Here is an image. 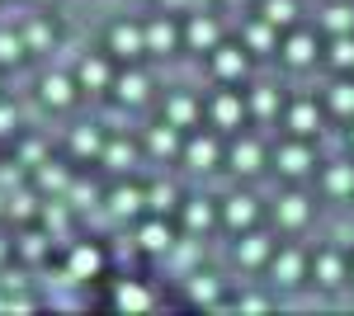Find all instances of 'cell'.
<instances>
[{
    "mask_svg": "<svg viewBox=\"0 0 354 316\" xmlns=\"http://www.w3.org/2000/svg\"><path fill=\"white\" fill-rule=\"evenodd\" d=\"M245 43H250L255 53H270L274 48V24H250L245 28Z\"/></svg>",
    "mask_w": 354,
    "mask_h": 316,
    "instance_id": "f546056e",
    "label": "cell"
},
{
    "mask_svg": "<svg viewBox=\"0 0 354 316\" xmlns=\"http://www.w3.org/2000/svg\"><path fill=\"white\" fill-rule=\"evenodd\" d=\"M147 48H151V53H170V48H175V28H170V19H156V24L147 28Z\"/></svg>",
    "mask_w": 354,
    "mask_h": 316,
    "instance_id": "8fae6325",
    "label": "cell"
},
{
    "mask_svg": "<svg viewBox=\"0 0 354 316\" xmlns=\"http://www.w3.org/2000/svg\"><path fill=\"white\" fill-rule=\"evenodd\" d=\"M250 109H255V113H274V109H279V95H274L270 85H260V90L250 95Z\"/></svg>",
    "mask_w": 354,
    "mask_h": 316,
    "instance_id": "d590c367",
    "label": "cell"
},
{
    "mask_svg": "<svg viewBox=\"0 0 354 316\" xmlns=\"http://www.w3.org/2000/svg\"><path fill=\"white\" fill-rule=\"evenodd\" d=\"M38 185L48 189V194H57V189H66L71 180H66V170H62V165H53V160H43V165H38Z\"/></svg>",
    "mask_w": 354,
    "mask_h": 316,
    "instance_id": "d4e9b609",
    "label": "cell"
},
{
    "mask_svg": "<svg viewBox=\"0 0 354 316\" xmlns=\"http://www.w3.org/2000/svg\"><path fill=\"white\" fill-rule=\"evenodd\" d=\"M24 43H33V48H43V43H48V28H43V24H33V28H28V38H24Z\"/></svg>",
    "mask_w": 354,
    "mask_h": 316,
    "instance_id": "7bdbcfd3",
    "label": "cell"
},
{
    "mask_svg": "<svg viewBox=\"0 0 354 316\" xmlns=\"http://www.w3.org/2000/svg\"><path fill=\"white\" fill-rule=\"evenodd\" d=\"M109 43H113V53H118V57H137L142 48H147V33H137L133 24H118L109 33Z\"/></svg>",
    "mask_w": 354,
    "mask_h": 316,
    "instance_id": "7a4b0ae2",
    "label": "cell"
},
{
    "mask_svg": "<svg viewBox=\"0 0 354 316\" xmlns=\"http://www.w3.org/2000/svg\"><path fill=\"white\" fill-rule=\"evenodd\" d=\"M0 189H19V165L15 170H0Z\"/></svg>",
    "mask_w": 354,
    "mask_h": 316,
    "instance_id": "ee69618b",
    "label": "cell"
},
{
    "mask_svg": "<svg viewBox=\"0 0 354 316\" xmlns=\"http://www.w3.org/2000/svg\"><path fill=\"white\" fill-rule=\"evenodd\" d=\"M288 128L298 132V137H312V132L322 128V113H317V104H293V113H288Z\"/></svg>",
    "mask_w": 354,
    "mask_h": 316,
    "instance_id": "277c9868",
    "label": "cell"
},
{
    "mask_svg": "<svg viewBox=\"0 0 354 316\" xmlns=\"http://www.w3.org/2000/svg\"><path fill=\"white\" fill-rule=\"evenodd\" d=\"M76 80H81L85 90H104V85H109V66H104L100 57H85L81 71H76Z\"/></svg>",
    "mask_w": 354,
    "mask_h": 316,
    "instance_id": "8992f818",
    "label": "cell"
},
{
    "mask_svg": "<svg viewBox=\"0 0 354 316\" xmlns=\"http://www.w3.org/2000/svg\"><path fill=\"white\" fill-rule=\"evenodd\" d=\"M19 255H24V260H43V255H48V236H24L19 241Z\"/></svg>",
    "mask_w": 354,
    "mask_h": 316,
    "instance_id": "ab89813d",
    "label": "cell"
},
{
    "mask_svg": "<svg viewBox=\"0 0 354 316\" xmlns=\"http://www.w3.org/2000/svg\"><path fill=\"white\" fill-rule=\"evenodd\" d=\"M189 43L198 48V53H213V48H218V24H213V19H203V15L189 19Z\"/></svg>",
    "mask_w": 354,
    "mask_h": 316,
    "instance_id": "5b68a950",
    "label": "cell"
},
{
    "mask_svg": "<svg viewBox=\"0 0 354 316\" xmlns=\"http://www.w3.org/2000/svg\"><path fill=\"white\" fill-rule=\"evenodd\" d=\"M147 203V194H137V189H113V198H109V208L118 212V217H128V212H137Z\"/></svg>",
    "mask_w": 354,
    "mask_h": 316,
    "instance_id": "ffe728a7",
    "label": "cell"
},
{
    "mask_svg": "<svg viewBox=\"0 0 354 316\" xmlns=\"http://www.w3.org/2000/svg\"><path fill=\"white\" fill-rule=\"evenodd\" d=\"M213 66H218V76L236 80V76L245 71V57H241V48H218V57H213Z\"/></svg>",
    "mask_w": 354,
    "mask_h": 316,
    "instance_id": "52a82bcc",
    "label": "cell"
},
{
    "mask_svg": "<svg viewBox=\"0 0 354 316\" xmlns=\"http://www.w3.org/2000/svg\"><path fill=\"white\" fill-rule=\"evenodd\" d=\"M71 147H76L81 156H95V151H100V132H95V128H81L76 137H71Z\"/></svg>",
    "mask_w": 354,
    "mask_h": 316,
    "instance_id": "e575fe53",
    "label": "cell"
},
{
    "mask_svg": "<svg viewBox=\"0 0 354 316\" xmlns=\"http://www.w3.org/2000/svg\"><path fill=\"white\" fill-rule=\"evenodd\" d=\"M302 217H307V203H302L298 194H288V198H279V222H283V227H298Z\"/></svg>",
    "mask_w": 354,
    "mask_h": 316,
    "instance_id": "484cf974",
    "label": "cell"
},
{
    "mask_svg": "<svg viewBox=\"0 0 354 316\" xmlns=\"http://www.w3.org/2000/svg\"><path fill=\"white\" fill-rule=\"evenodd\" d=\"M0 212H5V194H0Z\"/></svg>",
    "mask_w": 354,
    "mask_h": 316,
    "instance_id": "c3c4849f",
    "label": "cell"
},
{
    "mask_svg": "<svg viewBox=\"0 0 354 316\" xmlns=\"http://www.w3.org/2000/svg\"><path fill=\"white\" fill-rule=\"evenodd\" d=\"M43 100H48V104H66V100H71V80L66 76H48L43 80Z\"/></svg>",
    "mask_w": 354,
    "mask_h": 316,
    "instance_id": "f1b7e54d",
    "label": "cell"
},
{
    "mask_svg": "<svg viewBox=\"0 0 354 316\" xmlns=\"http://www.w3.org/2000/svg\"><path fill=\"white\" fill-rule=\"evenodd\" d=\"M137 241H142L147 250H170V227H165V222H147Z\"/></svg>",
    "mask_w": 354,
    "mask_h": 316,
    "instance_id": "7402d4cb",
    "label": "cell"
},
{
    "mask_svg": "<svg viewBox=\"0 0 354 316\" xmlns=\"http://www.w3.org/2000/svg\"><path fill=\"white\" fill-rule=\"evenodd\" d=\"M326 189L330 194H354V165H330L326 170Z\"/></svg>",
    "mask_w": 354,
    "mask_h": 316,
    "instance_id": "cb8c5ba5",
    "label": "cell"
},
{
    "mask_svg": "<svg viewBox=\"0 0 354 316\" xmlns=\"http://www.w3.org/2000/svg\"><path fill=\"white\" fill-rule=\"evenodd\" d=\"M43 222H48L53 232H66V208H62V203H48V208H43Z\"/></svg>",
    "mask_w": 354,
    "mask_h": 316,
    "instance_id": "60d3db41",
    "label": "cell"
},
{
    "mask_svg": "<svg viewBox=\"0 0 354 316\" xmlns=\"http://www.w3.org/2000/svg\"><path fill=\"white\" fill-rule=\"evenodd\" d=\"M19 156H24V160H43V147H38V142H24V151H19Z\"/></svg>",
    "mask_w": 354,
    "mask_h": 316,
    "instance_id": "bcb514c9",
    "label": "cell"
},
{
    "mask_svg": "<svg viewBox=\"0 0 354 316\" xmlns=\"http://www.w3.org/2000/svg\"><path fill=\"white\" fill-rule=\"evenodd\" d=\"M283 57H288L293 66H307V62L317 57V43H312L307 33H298V38H288V48H283Z\"/></svg>",
    "mask_w": 354,
    "mask_h": 316,
    "instance_id": "e0dca14e",
    "label": "cell"
},
{
    "mask_svg": "<svg viewBox=\"0 0 354 316\" xmlns=\"http://www.w3.org/2000/svg\"><path fill=\"white\" fill-rule=\"evenodd\" d=\"M232 165H236L241 175L260 170V147H255V142H236V147H232Z\"/></svg>",
    "mask_w": 354,
    "mask_h": 316,
    "instance_id": "2e32d148",
    "label": "cell"
},
{
    "mask_svg": "<svg viewBox=\"0 0 354 316\" xmlns=\"http://www.w3.org/2000/svg\"><path fill=\"white\" fill-rule=\"evenodd\" d=\"M0 260H5V241H0Z\"/></svg>",
    "mask_w": 354,
    "mask_h": 316,
    "instance_id": "7dc6e473",
    "label": "cell"
},
{
    "mask_svg": "<svg viewBox=\"0 0 354 316\" xmlns=\"http://www.w3.org/2000/svg\"><path fill=\"white\" fill-rule=\"evenodd\" d=\"M189 297H194V302H213V297H218V284H213V274H198V279L189 284Z\"/></svg>",
    "mask_w": 354,
    "mask_h": 316,
    "instance_id": "836d02e7",
    "label": "cell"
},
{
    "mask_svg": "<svg viewBox=\"0 0 354 316\" xmlns=\"http://www.w3.org/2000/svg\"><path fill=\"white\" fill-rule=\"evenodd\" d=\"M236 255H241V264H260V260H270V241H265V236H245L241 245H236Z\"/></svg>",
    "mask_w": 354,
    "mask_h": 316,
    "instance_id": "603a6c76",
    "label": "cell"
},
{
    "mask_svg": "<svg viewBox=\"0 0 354 316\" xmlns=\"http://www.w3.org/2000/svg\"><path fill=\"white\" fill-rule=\"evenodd\" d=\"M317 279H322L326 288H335V284L345 279V264H340V255H322V260H317Z\"/></svg>",
    "mask_w": 354,
    "mask_h": 316,
    "instance_id": "83f0119b",
    "label": "cell"
},
{
    "mask_svg": "<svg viewBox=\"0 0 354 316\" xmlns=\"http://www.w3.org/2000/svg\"><path fill=\"white\" fill-rule=\"evenodd\" d=\"M213 118H218V128H236L241 123V100L236 95H222L218 104H213Z\"/></svg>",
    "mask_w": 354,
    "mask_h": 316,
    "instance_id": "5bb4252c",
    "label": "cell"
},
{
    "mask_svg": "<svg viewBox=\"0 0 354 316\" xmlns=\"http://www.w3.org/2000/svg\"><path fill=\"white\" fill-rule=\"evenodd\" d=\"M10 128H15V109L0 104V132H10Z\"/></svg>",
    "mask_w": 354,
    "mask_h": 316,
    "instance_id": "f6af8a7d",
    "label": "cell"
},
{
    "mask_svg": "<svg viewBox=\"0 0 354 316\" xmlns=\"http://www.w3.org/2000/svg\"><path fill=\"white\" fill-rule=\"evenodd\" d=\"M19 57H24V38L0 33V62H19Z\"/></svg>",
    "mask_w": 354,
    "mask_h": 316,
    "instance_id": "f35d334b",
    "label": "cell"
},
{
    "mask_svg": "<svg viewBox=\"0 0 354 316\" xmlns=\"http://www.w3.org/2000/svg\"><path fill=\"white\" fill-rule=\"evenodd\" d=\"M185 156H189L194 170H213V160H218V142H213V137H194L189 147H185Z\"/></svg>",
    "mask_w": 354,
    "mask_h": 316,
    "instance_id": "3957f363",
    "label": "cell"
},
{
    "mask_svg": "<svg viewBox=\"0 0 354 316\" xmlns=\"http://www.w3.org/2000/svg\"><path fill=\"white\" fill-rule=\"evenodd\" d=\"M330 62H335V66H354V38H350V33H335V43H330Z\"/></svg>",
    "mask_w": 354,
    "mask_h": 316,
    "instance_id": "4dcf8cb0",
    "label": "cell"
},
{
    "mask_svg": "<svg viewBox=\"0 0 354 316\" xmlns=\"http://www.w3.org/2000/svg\"><path fill=\"white\" fill-rule=\"evenodd\" d=\"M307 165H312V156H307L302 147H283V151H279V170H283V175H302Z\"/></svg>",
    "mask_w": 354,
    "mask_h": 316,
    "instance_id": "44dd1931",
    "label": "cell"
},
{
    "mask_svg": "<svg viewBox=\"0 0 354 316\" xmlns=\"http://www.w3.org/2000/svg\"><path fill=\"white\" fill-rule=\"evenodd\" d=\"M147 142H151V151H156V156H175V151H180L175 123H161V128H151V137H147Z\"/></svg>",
    "mask_w": 354,
    "mask_h": 316,
    "instance_id": "9c48e42d",
    "label": "cell"
},
{
    "mask_svg": "<svg viewBox=\"0 0 354 316\" xmlns=\"http://www.w3.org/2000/svg\"><path fill=\"white\" fill-rule=\"evenodd\" d=\"M10 212H15V217H33V198H28V194H15Z\"/></svg>",
    "mask_w": 354,
    "mask_h": 316,
    "instance_id": "b9f144b4",
    "label": "cell"
},
{
    "mask_svg": "<svg viewBox=\"0 0 354 316\" xmlns=\"http://www.w3.org/2000/svg\"><path fill=\"white\" fill-rule=\"evenodd\" d=\"M227 222H232V227H250V222H255V198H245V194L227 198Z\"/></svg>",
    "mask_w": 354,
    "mask_h": 316,
    "instance_id": "30bf717a",
    "label": "cell"
},
{
    "mask_svg": "<svg viewBox=\"0 0 354 316\" xmlns=\"http://www.w3.org/2000/svg\"><path fill=\"white\" fill-rule=\"evenodd\" d=\"M322 24H326L330 33H354V10L350 5H330L326 15H322Z\"/></svg>",
    "mask_w": 354,
    "mask_h": 316,
    "instance_id": "ac0fdd59",
    "label": "cell"
},
{
    "mask_svg": "<svg viewBox=\"0 0 354 316\" xmlns=\"http://www.w3.org/2000/svg\"><path fill=\"white\" fill-rule=\"evenodd\" d=\"M298 274H302V255L298 250L274 255V279H279V284H298Z\"/></svg>",
    "mask_w": 354,
    "mask_h": 316,
    "instance_id": "ba28073f",
    "label": "cell"
},
{
    "mask_svg": "<svg viewBox=\"0 0 354 316\" xmlns=\"http://www.w3.org/2000/svg\"><path fill=\"white\" fill-rule=\"evenodd\" d=\"M104 165L109 170H128L133 165V142H109L104 147Z\"/></svg>",
    "mask_w": 354,
    "mask_h": 316,
    "instance_id": "4316f807",
    "label": "cell"
},
{
    "mask_svg": "<svg viewBox=\"0 0 354 316\" xmlns=\"http://www.w3.org/2000/svg\"><path fill=\"white\" fill-rule=\"evenodd\" d=\"M66 198H71V208H90L100 194H95V185H66Z\"/></svg>",
    "mask_w": 354,
    "mask_h": 316,
    "instance_id": "8d00e7d4",
    "label": "cell"
},
{
    "mask_svg": "<svg viewBox=\"0 0 354 316\" xmlns=\"http://www.w3.org/2000/svg\"><path fill=\"white\" fill-rule=\"evenodd\" d=\"M147 208H151V212H170V208H175V189H170V185L147 189Z\"/></svg>",
    "mask_w": 354,
    "mask_h": 316,
    "instance_id": "1f68e13d",
    "label": "cell"
},
{
    "mask_svg": "<svg viewBox=\"0 0 354 316\" xmlns=\"http://www.w3.org/2000/svg\"><path fill=\"white\" fill-rule=\"evenodd\" d=\"M113 302H118V307H133V312H142V307H151V292L142 288V284H123V288L113 292Z\"/></svg>",
    "mask_w": 354,
    "mask_h": 316,
    "instance_id": "9a60e30c",
    "label": "cell"
},
{
    "mask_svg": "<svg viewBox=\"0 0 354 316\" xmlns=\"http://www.w3.org/2000/svg\"><path fill=\"white\" fill-rule=\"evenodd\" d=\"M100 264H104V255H100L95 245H76V250H71V279H95Z\"/></svg>",
    "mask_w": 354,
    "mask_h": 316,
    "instance_id": "6da1fadb",
    "label": "cell"
},
{
    "mask_svg": "<svg viewBox=\"0 0 354 316\" xmlns=\"http://www.w3.org/2000/svg\"><path fill=\"white\" fill-rule=\"evenodd\" d=\"M194 113H198V109H194L189 95H175V100L165 104V118H170L175 128H189V123H194Z\"/></svg>",
    "mask_w": 354,
    "mask_h": 316,
    "instance_id": "7c38bea8",
    "label": "cell"
},
{
    "mask_svg": "<svg viewBox=\"0 0 354 316\" xmlns=\"http://www.w3.org/2000/svg\"><path fill=\"white\" fill-rule=\"evenodd\" d=\"M118 100H123V104H142V100H147V76L128 71V76L118 80Z\"/></svg>",
    "mask_w": 354,
    "mask_h": 316,
    "instance_id": "4fadbf2b",
    "label": "cell"
},
{
    "mask_svg": "<svg viewBox=\"0 0 354 316\" xmlns=\"http://www.w3.org/2000/svg\"><path fill=\"white\" fill-rule=\"evenodd\" d=\"M185 222H189L194 232H203V227H208V222H213V208H208V203H203V198H194L189 208H185Z\"/></svg>",
    "mask_w": 354,
    "mask_h": 316,
    "instance_id": "d6a6232c",
    "label": "cell"
},
{
    "mask_svg": "<svg viewBox=\"0 0 354 316\" xmlns=\"http://www.w3.org/2000/svg\"><path fill=\"white\" fill-rule=\"evenodd\" d=\"M330 109L335 113H354V85H335L330 90Z\"/></svg>",
    "mask_w": 354,
    "mask_h": 316,
    "instance_id": "74e56055",
    "label": "cell"
},
{
    "mask_svg": "<svg viewBox=\"0 0 354 316\" xmlns=\"http://www.w3.org/2000/svg\"><path fill=\"white\" fill-rule=\"evenodd\" d=\"M293 15H298L293 0H270V5H265V24H274V28H288V24H293Z\"/></svg>",
    "mask_w": 354,
    "mask_h": 316,
    "instance_id": "d6986e66",
    "label": "cell"
}]
</instances>
